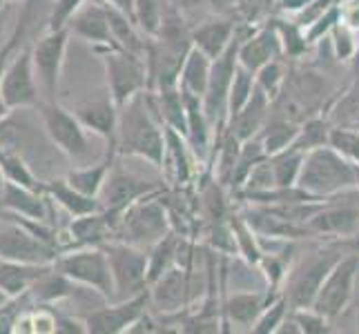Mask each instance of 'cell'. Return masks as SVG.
<instances>
[{"instance_id": "cell-1", "label": "cell", "mask_w": 359, "mask_h": 334, "mask_svg": "<svg viewBox=\"0 0 359 334\" xmlns=\"http://www.w3.org/2000/svg\"><path fill=\"white\" fill-rule=\"evenodd\" d=\"M116 156H134L147 160L152 167L163 165L165 156V125L156 116L150 94L141 92L118 109Z\"/></svg>"}, {"instance_id": "cell-2", "label": "cell", "mask_w": 359, "mask_h": 334, "mask_svg": "<svg viewBox=\"0 0 359 334\" xmlns=\"http://www.w3.org/2000/svg\"><path fill=\"white\" fill-rule=\"evenodd\" d=\"M297 188L313 199H332L357 190V167L330 145L306 152Z\"/></svg>"}, {"instance_id": "cell-3", "label": "cell", "mask_w": 359, "mask_h": 334, "mask_svg": "<svg viewBox=\"0 0 359 334\" xmlns=\"http://www.w3.org/2000/svg\"><path fill=\"white\" fill-rule=\"evenodd\" d=\"M341 256L344 252L339 245H319L290 263L286 281L281 286V294L286 296L290 310L311 307L315 303L321 283Z\"/></svg>"}, {"instance_id": "cell-4", "label": "cell", "mask_w": 359, "mask_h": 334, "mask_svg": "<svg viewBox=\"0 0 359 334\" xmlns=\"http://www.w3.org/2000/svg\"><path fill=\"white\" fill-rule=\"evenodd\" d=\"M161 194L145 196V199L123 209L114 232V241H123L136 247H143V250H150L154 243L168 237L172 232V218L165 201L161 199Z\"/></svg>"}, {"instance_id": "cell-5", "label": "cell", "mask_w": 359, "mask_h": 334, "mask_svg": "<svg viewBox=\"0 0 359 334\" xmlns=\"http://www.w3.org/2000/svg\"><path fill=\"white\" fill-rule=\"evenodd\" d=\"M39 116L47 139L52 141L54 150L69 158L74 165H88L92 160L90 132L76 118L72 109L60 105L58 101H43L39 105Z\"/></svg>"}, {"instance_id": "cell-6", "label": "cell", "mask_w": 359, "mask_h": 334, "mask_svg": "<svg viewBox=\"0 0 359 334\" xmlns=\"http://www.w3.org/2000/svg\"><path fill=\"white\" fill-rule=\"evenodd\" d=\"M54 265L74 283H79L81 288L96 292L105 301H114L112 267H109V258L103 245L63 250L54 261Z\"/></svg>"}, {"instance_id": "cell-7", "label": "cell", "mask_w": 359, "mask_h": 334, "mask_svg": "<svg viewBox=\"0 0 359 334\" xmlns=\"http://www.w3.org/2000/svg\"><path fill=\"white\" fill-rule=\"evenodd\" d=\"M58 254V247L43 241L18 214L0 209V258L3 261L47 265L54 263Z\"/></svg>"}, {"instance_id": "cell-8", "label": "cell", "mask_w": 359, "mask_h": 334, "mask_svg": "<svg viewBox=\"0 0 359 334\" xmlns=\"http://www.w3.org/2000/svg\"><path fill=\"white\" fill-rule=\"evenodd\" d=\"M0 96L9 111L36 109L43 103V92L32 60V41L18 45L16 52L9 56L0 81Z\"/></svg>"}, {"instance_id": "cell-9", "label": "cell", "mask_w": 359, "mask_h": 334, "mask_svg": "<svg viewBox=\"0 0 359 334\" xmlns=\"http://www.w3.org/2000/svg\"><path fill=\"white\" fill-rule=\"evenodd\" d=\"M72 32L69 27L63 29H45L41 36L32 41V60L39 78L43 101H56L60 90V78H63L65 56L69 47Z\"/></svg>"}, {"instance_id": "cell-10", "label": "cell", "mask_w": 359, "mask_h": 334, "mask_svg": "<svg viewBox=\"0 0 359 334\" xmlns=\"http://www.w3.org/2000/svg\"><path fill=\"white\" fill-rule=\"evenodd\" d=\"M98 56L105 69V90L112 94L118 107L147 90V63L143 56L130 54L126 49H107Z\"/></svg>"}, {"instance_id": "cell-11", "label": "cell", "mask_w": 359, "mask_h": 334, "mask_svg": "<svg viewBox=\"0 0 359 334\" xmlns=\"http://www.w3.org/2000/svg\"><path fill=\"white\" fill-rule=\"evenodd\" d=\"M199 272L188 265H175L163 277L150 283V310L161 319H175L185 310L203 290H196Z\"/></svg>"}, {"instance_id": "cell-12", "label": "cell", "mask_w": 359, "mask_h": 334, "mask_svg": "<svg viewBox=\"0 0 359 334\" xmlns=\"http://www.w3.org/2000/svg\"><path fill=\"white\" fill-rule=\"evenodd\" d=\"M357 277H359V250L353 247V252L344 254L335 263V267L328 272V277L321 283V288L315 296V303L311 307H315L317 312L332 321L339 319L355 299Z\"/></svg>"}, {"instance_id": "cell-13", "label": "cell", "mask_w": 359, "mask_h": 334, "mask_svg": "<svg viewBox=\"0 0 359 334\" xmlns=\"http://www.w3.org/2000/svg\"><path fill=\"white\" fill-rule=\"evenodd\" d=\"M105 252L114 279V301L130 299L150 288L147 281V250L123 241H107Z\"/></svg>"}, {"instance_id": "cell-14", "label": "cell", "mask_w": 359, "mask_h": 334, "mask_svg": "<svg viewBox=\"0 0 359 334\" xmlns=\"http://www.w3.org/2000/svg\"><path fill=\"white\" fill-rule=\"evenodd\" d=\"M332 196L321 203L317 212L306 221L311 234L337 241H353L359 234V190L346 192L344 201H335Z\"/></svg>"}, {"instance_id": "cell-15", "label": "cell", "mask_w": 359, "mask_h": 334, "mask_svg": "<svg viewBox=\"0 0 359 334\" xmlns=\"http://www.w3.org/2000/svg\"><path fill=\"white\" fill-rule=\"evenodd\" d=\"M241 39H243V32L239 29L237 39L232 41V45L219 58L212 60V71H210L208 90L203 94V107H205V114H208L210 123H212L215 132L228 123V96H230L234 74H237V67H239L237 54H239Z\"/></svg>"}, {"instance_id": "cell-16", "label": "cell", "mask_w": 359, "mask_h": 334, "mask_svg": "<svg viewBox=\"0 0 359 334\" xmlns=\"http://www.w3.org/2000/svg\"><path fill=\"white\" fill-rule=\"evenodd\" d=\"M150 310V288L123 301H107V305L85 316L88 334H123Z\"/></svg>"}, {"instance_id": "cell-17", "label": "cell", "mask_w": 359, "mask_h": 334, "mask_svg": "<svg viewBox=\"0 0 359 334\" xmlns=\"http://www.w3.org/2000/svg\"><path fill=\"white\" fill-rule=\"evenodd\" d=\"M118 109L121 107L114 103L112 94L107 90L98 96L83 98V101H79L72 107V111L85 125V130L107 143L105 154L109 156H116L114 143H116V127H118Z\"/></svg>"}, {"instance_id": "cell-18", "label": "cell", "mask_w": 359, "mask_h": 334, "mask_svg": "<svg viewBox=\"0 0 359 334\" xmlns=\"http://www.w3.org/2000/svg\"><path fill=\"white\" fill-rule=\"evenodd\" d=\"M161 192H163V185L161 183L141 179L134 172H128L114 163L101 194H98V201H101V209H126L132 203L145 199V196L161 194Z\"/></svg>"}, {"instance_id": "cell-19", "label": "cell", "mask_w": 359, "mask_h": 334, "mask_svg": "<svg viewBox=\"0 0 359 334\" xmlns=\"http://www.w3.org/2000/svg\"><path fill=\"white\" fill-rule=\"evenodd\" d=\"M69 32L74 39H81L96 54L107 52V49H118L112 36V27H109V18H107V7L98 0H88L76 14L69 20Z\"/></svg>"}, {"instance_id": "cell-20", "label": "cell", "mask_w": 359, "mask_h": 334, "mask_svg": "<svg viewBox=\"0 0 359 334\" xmlns=\"http://www.w3.org/2000/svg\"><path fill=\"white\" fill-rule=\"evenodd\" d=\"M281 294V292H277ZM277 294H270V290H232L224 303H221V321L234 330L250 332L264 307L275 299Z\"/></svg>"}, {"instance_id": "cell-21", "label": "cell", "mask_w": 359, "mask_h": 334, "mask_svg": "<svg viewBox=\"0 0 359 334\" xmlns=\"http://www.w3.org/2000/svg\"><path fill=\"white\" fill-rule=\"evenodd\" d=\"M239 65L257 74L264 65L272 63L283 56V45L279 39V32L272 25H264V27L252 29L250 34H243L239 43Z\"/></svg>"}, {"instance_id": "cell-22", "label": "cell", "mask_w": 359, "mask_h": 334, "mask_svg": "<svg viewBox=\"0 0 359 334\" xmlns=\"http://www.w3.org/2000/svg\"><path fill=\"white\" fill-rule=\"evenodd\" d=\"M58 205L49 199L43 190H32V188H22L16 183H5L3 190V199H0V209L11 214H18L25 218H34V221H45V223H56L52 221L54 209Z\"/></svg>"}, {"instance_id": "cell-23", "label": "cell", "mask_w": 359, "mask_h": 334, "mask_svg": "<svg viewBox=\"0 0 359 334\" xmlns=\"http://www.w3.org/2000/svg\"><path fill=\"white\" fill-rule=\"evenodd\" d=\"M237 32L239 27L234 25L230 16H215L210 20H203L201 25H196L194 29H190L192 45L196 49H201V52L208 54L212 60L219 58L232 45V41L237 39Z\"/></svg>"}, {"instance_id": "cell-24", "label": "cell", "mask_w": 359, "mask_h": 334, "mask_svg": "<svg viewBox=\"0 0 359 334\" xmlns=\"http://www.w3.org/2000/svg\"><path fill=\"white\" fill-rule=\"evenodd\" d=\"M192 147L188 143L185 136H181L179 132L165 127V156H163V165H161V172L165 174L168 183H172L175 188H183L188 185L192 179Z\"/></svg>"}, {"instance_id": "cell-25", "label": "cell", "mask_w": 359, "mask_h": 334, "mask_svg": "<svg viewBox=\"0 0 359 334\" xmlns=\"http://www.w3.org/2000/svg\"><path fill=\"white\" fill-rule=\"evenodd\" d=\"M270 109H272L270 96L262 88H255L252 96L248 98V103L237 111V114H232L228 118V127L237 134L241 141L252 139V136H257L266 125Z\"/></svg>"}, {"instance_id": "cell-26", "label": "cell", "mask_w": 359, "mask_h": 334, "mask_svg": "<svg viewBox=\"0 0 359 334\" xmlns=\"http://www.w3.org/2000/svg\"><path fill=\"white\" fill-rule=\"evenodd\" d=\"M43 192L52 199L63 212H67L72 218L74 216H85V214H92L101 209V201L94 199V196H88L79 192L74 185L65 179V176H54V179H47L43 181Z\"/></svg>"}, {"instance_id": "cell-27", "label": "cell", "mask_w": 359, "mask_h": 334, "mask_svg": "<svg viewBox=\"0 0 359 334\" xmlns=\"http://www.w3.org/2000/svg\"><path fill=\"white\" fill-rule=\"evenodd\" d=\"M81 286L74 283L67 274H63L54 263L47 265L45 272L34 281V286L29 288V299L34 301V305H54L69 299V296L76 294Z\"/></svg>"}, {"instance_id": "cell-28", "label": "cell", "mask_w": 359, "mask_h": 334, "mask_svg": "<svg viewBox=\"0 0 359 334\" xmlns=\"http://www.w3.org/2000/svg\"><path fill=\"white\" fill-rule=\"evenodd\" d=\"M47 265H52V263H47ZM47 265L3 261V258H0V290H3L9 299L27 294L29 288L34 286V281L43 274Z\"/></svg>"}, {"instance_id": "cell-29", "label": "cell", "mask_w": 359, "mask_h": 334, "mask_svg": "<svg viewBox=\"0 0 359 334\" xmlns=\"http://www.w3.org/2000/svg\"><path fill=\"white\" fill-rule=\"evenodd\" d=\"M114 158L116 156H109V154H103L101 160H94V163H88V165H74V169H69L65 179L76 188L79 192L88 194V196H94L98 199V194H101L103 185L109 176V169L114 165Z\"/></svg>"}, {"instance_id": "cell-30", "label": "cell", "mask_w": 359, "mask_h": 334, "mask_svg": "<svg viewBox=\"0 0 359 334\" xmlns=\"http://www.w3.org/2000/svg\"><path fill=\"white\" fill-rule=\"evenodd\" d=\"M299 130H302V123L270 114L266 125L262 127V132L257 134V139L262 141L268 156H275L283 150H288V147L294 143L297 136H299Z\"/></svg>"}, {"instance_id": "cell-31", "label": "cell", "mask_w": 359, "mask_h": 334, "mask_svg": "<svg viewBox=\"0 0 359 334\" xmlns=\"http://www.w3.org/2000/svg\"><path fill=\"white\" fill-rule=\"evenodd\" d=\"M210 71H212V58L203 54L201 49H196L192 45L188 58L181 67V76H179V88L188 94L201 96L208 90V81H210Z\"/></svg>"}, {"instance_id": "cell-32", "label": "cell", "mask_w": 359, "mask_h": 334, "mask_svg": "<svg viewBox=\"0 0 359 334\" xmlns=\"http://www.w3.org/2000/svg\"><path fill=\"white\" fill-rule=\"evenodd\" d=\"M181 243V237L172 230L168 237H163L147 250V281L154 283L158 277H163L168 270L179 263Z\"/></svg>"}, {"instance_id": "cell-33", "label": "cell", "mask_w": 359, "mask_h": 334, "mask_svg": "<svg viewBox=\"0 0 359 334\" xmlns=\"http://www.w3.org/2000/svg\"><path fill=\"white\" fill-rule=\"evenodd\" d=\"M0 172L5 181L22 185V188L43 190V179L34 172V165L22 154L0 147Z\"/></svg>"}, {"instance_id": "cell-34", "label": "cell", "mask_w": 359, "mask_h": 334, "mask_svg": "<svg viewBox=\"0 0 359 334\" xmlns=\"http://www.w3.org/2000/svg\"><path fill=\"white\" fill-rule=\"evenodd\" d=\"M304 156L306 152L294 150V147H288L275 156H270L272 163V174H275V183L277 188H297V181H299V172L304 165Z\"/></svg>"}, {"instance_id": "cell-35", "label": "cell", "mask_w": 359, "mask_h": 334, "mask_svg": "<svg viewBox=\"0 0 359 334\" xmlns=\"http://www.w3.org/2000/svg\"><path fill=\"white\" fill-rule=\"evenodd\" d=\"M330 130H332V123L326 116L306 118L302 123L299 136H297L290 147H294V150H302V152H311V150H315V147L328 145Z\"/></svg>"}, {"instance_id": "cell-36", "label": "cell", "mask_w": 359, "mask_h": 334, "mask_svg": "<svg viewBox=\"0 0 359 334\" xmlns=\"http://www.w3.org/2000/svg\"><path fill=\"white\" fill-rule=\"evenodd\" d=\"M168 14V0H134V20L145 36H156Z\"/></svg>"}, {"instance_id": "cell-37", "label": "cell", "mask_w": 359, "mask_h": 334, "mask_svg": "<svg viewBox=\"0 0 359 334\" xmlns=\"http://www.w3.org/2000/svg\"><path fill=\"white\" fill-rule=\"evenodd\" d=\"M326 118L332 123V125L359 127V74L351 88L341 94L337 105L332 107L330 116H326Z\"/></svg>"}, {"instance_id": "cell-38", "label": "cell", "mask_w": 359, "mask_h": 334, "mask_svg": "<svg viewBox=\"0 0 359 334\" xmlns=\"http://www.w3.org/2000/svg\"><path fill=\"white\" fill-rule=\"evenodd\" d=\"M288 314H290V305L286 301V296L277 294L275 299L264 307V312L259 314L250 332L252 334H277L281 323L288 319Z\"/></svg>"}, {"instance_id": "cell-39", "label": "cell", "mask_w": 359, "mask_h": 334, "mask_svg": "<svg viewBox=\"0 0 359 334\" xmlns=\"http://www.w3.org/2000/svg\"><path fill=\"white\" fill-rule=\"evenodd\" d=\"M286 78H288V67L283 63V58L272 60V63L264 65L255 74L257 88H262L270 96V101H275V98L281 94L283 85H286Z\"/></svg>"}, {"instance_id": "cell-40", "label": "cell", "mask_w": 359, "mask_h": 334, "mask_svg": "<svg viewBox=\"0 0 359 334\" xmlns=\"http://www.w3.org/2000/svg\"><path fill=\"white\" fill-rule=\"evenodd\" d=\"M328 145L332 150H337L346 160H351L353 165H359V127L332 125Z\"/></svg>"}, {"instance_id": "cell-41", "label": "cell", "mask_w": 359, "mask_h": 334, "mask_svg": "<svg viewBox=\"0 0 359 334\" xmlns=\"http://www.w3.org/2000/svg\"><path fill=\"white\" fill-rule=\"evenodd\" d=\"M257 88V81H255V74L245 67H237V74H234V81H232V88H230V96H228V118L248 103V98L252 96Z\"/></svg>"}, {"instance_id": "cell-42", "label": "cell", "mask_w": 359, "mask_h": 334, "mask_svg": "<svg viewBox=\"0 0 359 334\" xmlns=\"http://www.w3.org/2000/svg\"><path fill=\"white\" fill-rule=\"evenodd\" d=\"M32 305H34V301L29 299V294L14 296V299H7L3 305H0V334L16 332L20 316L27 312Z\"/></svg>"}, {"instance_id": "cell-43", "label": "cell", "mask_w": 359, "mask_h": 334, "mask_svg": "<svg viewBox=\"0 0 359 334\" xmlns=\"http://www.w3.org/2000/svg\"><path fill=\"white\" fill-rule=\"evenodd\" d=\"M292 319L297 321L302 334H328L332 332V319L317 312L315 307H299V310H290Z\"/></svg>"}, {"instance_id": "cell-44", "label": "cell", "mask_w": 359, "mask_h": 334, "mask_svg": "<svg viewBox=\"0 0 359 334\" xmlns=\"http://www.w3.org/2000/svg\"><path fill=\"white\" fill-rule=\"evenodd\" d=\"M330 39H332V49H335L337 60H355L357 47H359L357 32H353L351 27L337 22L330 32Z\"/></svg>"}, {"instance_id": "cell-45", "label": "cell", "mask_w": 359, "mask_h": 334, "mask_svg": "<svg viewBox=\"0 0 359 334\" xmlns=\"http://www.w3.org/2000/svg\"><path fill=\"white\" fill-rule=\"evenodd\" d=\"M25 3H9V0H0V49H3L18 29L20 14Z\"/></svg>"}, {"instance_id": "cell-46", "label": "cell", "mask_w": 359, "mask_h": 334, "mask_svg": "<svg viewBox=\"0 0 359 334\" xmlns=\"http://www.w3.org/2000/svg\"><path fill=\"white\" fill-rule=\"evenodd\" d=\"M88 3V0H52L47 16V29H63L69 25L72 16Z\"/></svg>"}, {"instance_id": "cell-47", "label": "cell", "mask_w": 359, "mask_h": 334, "mask_svg": "<svg viewBox=\"0 0 359 334\" xmlns=\"http://www.w3.org/2000/svg\"><path fill=\"white\" fill-rule=\"evenodd\" d=\"M275 5V0H239L237 14L245 20V25H257L268 16V11Z\"/></svg>"}, {"instance_id": "cell-48", "label": "cell", "mask_w": 359, "mask_h": 334, "mask_svg": "<svg viewBox=\"0 0 359 334\" xmlns=\"http://www.w3.org/2000/svg\"><path fill=\"white\" fill-rule=\"evenodd\" d=\"M339 22L359 34V0H339Z\"/></svg>"}, {"instance_id": "cell-49", "label": "cell", "mask_w": 359, "mask_h": 334, "mask_svg": "<svg viewBox=\"0 0 359 334\" xmlns=\"http://www.w3.org/2000/svg\"><path fill=\"white\" fill-rule=\"evenodd\" d=\"M56 332H65V334H88V323H85V319H79V316L56 314Z\"/></svg>"}, {"instance_id": "cell-50", "label": "cell", "mask_w": 359, "mask_h": 334, "mask_svg": "<svg viewBox=\"0 0 359 334\" xmlns=\"http://www.w3.org/2000/svg\"><path fill=\"white\" fill-rule=\"evenodd\" d=\"M205 5L215 11L217 16H230L237 14V7H239V0H205Z\"/></svg>"}, {"instance_id": "cell-51", "label": "cell", "mask_w": 359, "mask_h": 334, "mask_svg": "<svg viewBox=\"0 0 359 334\" xmlns=\"http://www.w3.org/2000/svg\"><path fill=\"white\" fill-rule=\"evenodd\" d=\"M98 3H105V5H112L121 11H126L128 16L134 18V0H98Z\"/></svg>"}, {"instance_id": "cell-52", "label": "cell", "mask_w": 359, "mask_h": 334, "mask_svg": "<svg viewBox=\"0 0 359 334\" xmlns=\"http://www.w3.org/2000/svg\"><path fill=\"white\" fill-rule=\"evenodd\" d=\"M5 176H3V172H0V199H3V190H5Z\"/></svg>"}, {"instance_id": "cell-53", "label": "cell", "mask_w": 359, "mask_h": 334, "mask_svg": "<svg viewBox=\"0 0 359 334\" xmlns=\"http://www.w3.org/2000/svg\"><path fill=\"white\" fill-rule=\"evenodd\" d=\"M353 65H355V71L359 74V47H357V54H355V60H353Z\"/></svg>"}, {"instance_id": "cell-54", "label": "cell", "mask_w": 359, "mask_h": 334, "mask_svg": "<svg viewBox=\"0 0 359 334\" xmlns=\"http://www.w3.org/2000/svg\"><path fill=\"white\" fill-rule=\"evenodd\" d=\"M7 299H9V296H7V294H5L3 290H0V305H3V303H5Z\"/></svg>"}, {"instance_id": "cell-55", "label": "cell", "mask_w": 359, "mask_h": 334, "mask_svg": "<svg viewBox=\"0 0 359 334\" xmlns=\"http://www.w3.org/2000/svg\"><path fill=\"white\" fill-rule=\"evenodd\" d=\"M351 245L355 247V250H359V239H355V241H351Z\"/></svg>"}, {"instance_id": "cell-56", "label": "cell", "mask_w": 359, "mask_h": 334, "mask_svg": "<svg viewBox=\"0 0 359 334\" xmlns=\"http://www.w3.org/2000/svg\"><path fill=\"white\" fill-rule=\"evenodd\" d=\"M357 167V190H359V165H355Z\"/></svg>"}, {"instance_id": "cell-57", "label": "cell", "mask_w": 359, "mask_h": 334, "mask_svg": "<svg viewBox=\"0 0 359 334\" xmlns=\"http://www.w3.org/2000/svg\"><path fill=\"white\" fill-rule=\"evenodd\" d=\"M9 3H25V0H9Z\"/></svg>"}, {"instance_id": "cell-58", "label": "cell", "mask_w": 359, "mask_h": 334, "mask_svg": "<svg viewBox=\"0 0 359 334\" xmlns=\"http://www.w3.org/2000/svg\"><path fill=\"white\" fill-rule=\"evenodd\" d=\"M357 239H359V234H357ZM353 241H355V239H353Z\"/></svg>"}]
</instances>
